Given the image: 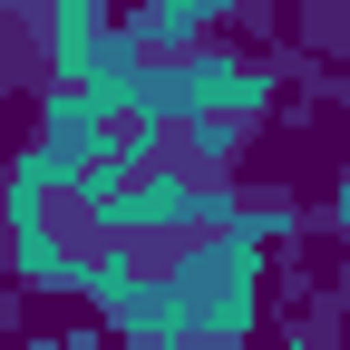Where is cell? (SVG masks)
<instances>
[{
    "label": "cell",
    "instance_id": "obj_1",
    "mask_svg": "<svg viewBox=\"0 0 350 350\" xmlns=\"http://www.w3.org/2000/svg\"><path fill=\"white\" fill-rule=\"evenodd\" d=\"M68 350H107V340H68Z\"/></svg>",
    "mask_w": 350,
    "mask_h": 350
}]
</instances>
